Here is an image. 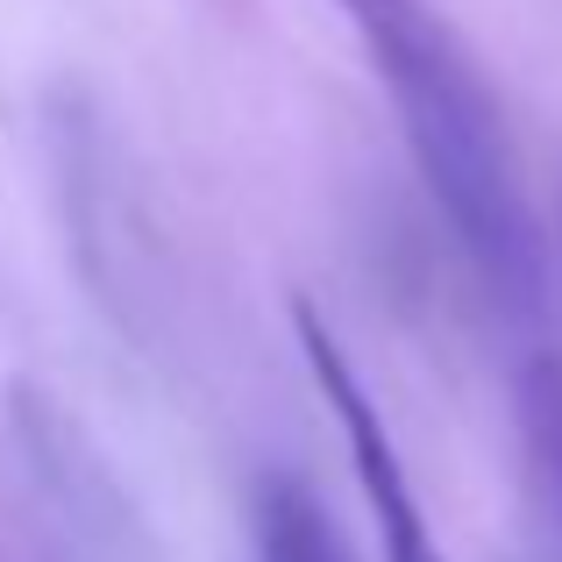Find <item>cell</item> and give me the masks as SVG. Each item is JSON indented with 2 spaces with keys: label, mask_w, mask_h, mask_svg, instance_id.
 <instances>
[{
  "label": "cell",
  "mask_w": 562,
  "mask_h": 562,
  "mask_svg": "<svg viewBox=\"0 0 562 562\" xmlns=\"http://www.w3.org/2000/svg\"><path fill=\"white\" fill-rule=\"evenodd\" d=\"M349 36L371 57V79L392 93L398 136H406L435 214L456 228L477 278L513 306L541 292V228L520 186V157L506 136L492 79L477 71L470 43L441 22L427 0H328Z\"/></svg>",
  "instance_id": "cell-1"
},
{
  "label": "cell",
  "mask_w": 562,
  "mask_h": 562,
  "mask_svg": "<svg viewBox=\"0 0 562 562\" xmlns=\"http://www.w3.org/2000/svg\"><path fill=\"white\" fill-rule=\"evenodd\" d=\"M249 562H349L321 498L300 477H263L249 498Z\"/></svg>",
  "instance_id": "cell-2"
}]
</instances>
